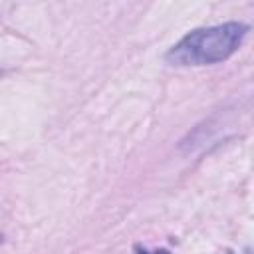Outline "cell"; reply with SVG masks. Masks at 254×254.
Segmentation results:
<instances>
[{"instance_id":"cell-1","label":"cell","mask_w":254,"mask_h":254,"mask_svg":"<svg viewBox=\"0 0 254 254\" xmlns=\"http://www.w3.org/2000/svg\"><path fill=\"white\" fill-rule=\"evenodd\" d=\"M246 32L248 26L240 22H228L212 28L194 30L169 50L167 60L175 65L218 64L238 50Z\"/></svg>"},{"instance_id":"cell-2","label":"cell","mask_w":254,"mask_h":254,"mask_svg":"<svg viewBox=\"0 0 254 254\" xmlns=\"http://www.w3.org/2000/svg\"><path fill=\"white\" fill-rule=\"evenodd\" d=\"M137 254H169L167 250H155V252H147L143 248H137Z\"/></svg>"}]
</instances>
